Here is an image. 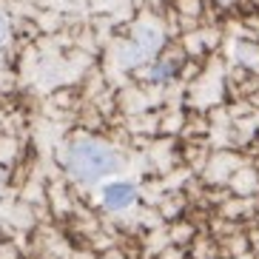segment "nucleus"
Instances as JSON below:
<instances>
[{
  "label": "nucleus",
  "instance_id": "7ed1b4c3",
  "mask_svg": "<svg viewBox=\"0 0 259 259\" xmlns=\"http://www.w3.org/2000/svg\"><path fill=\"white\" fill-rule=\"evenodd\" d=\"M140 188L131 180H106L100 183V205L111 213H122L137 205Z\"/></svg>",
  "mask_w": 259,
  "mask_h": 259
},
{
  "label": "nucleus",
  "instance_id": "f03ea898",
  "mask_svg": "<svg viewBox=\"0 0 259 259\" xmlns=\"http://www.w3.org/2000/svg\"><path fill=\"white\" fill-rule=\"evenodd\" d=\"M160 49H162V31L157 26H140L128 37V43L122 46L120 60L125 69H140V66H148L160 54Z\"/></svg>",
  "mask_w": 259,
  "mask_h": 259
},
{
  "label": "nucleus",
  "instance_id": "39448f33",
  "mask_svg": "<svg viewBox=\"0 0 259 259\" xmlns=\"http://www.w3.org/2000/svg\"><path fill=\"white\" fill-rule=\"evenodd\" d=\"M9 37H12V23H9V15L0 9V49L9 43Z\"/></svg>",
  "mask_w": 259,
  "mask_h": 259
},
{
  "label": "nucleus",
  "instance_id": "f257e3e1",
  "mask_svg": "<svg viewBox=\"0 0 259 259\" xmlns=\"http://www.w3.org/2000/svg\"><path fill=\"white\" fill-rule=\"evenodd\" d=\"M122 165V157L111 143L100 137H80L69 140L63 148V168L66 174L80 185H100L108 177H114Z\"/></svg>",
  "mask_w": 259,
  "mask_h": 259
},
{
  "label": "nucleus",
  "instance_id": "20e7f679",
  "mask_svg": "<svg viewBox=\"0 0 259 259\" xmlns=\"http://www.w3.org/2000/svg\"><path fill=\"white\" fill-rule=\"evenodd\" d=\"M180 71H183V57L180 54H157L145 69V80L151 85H168L180 77Z\"/></svg>",
  "mask_w": 259,
  "mask_h": 259
}]
</instances>
